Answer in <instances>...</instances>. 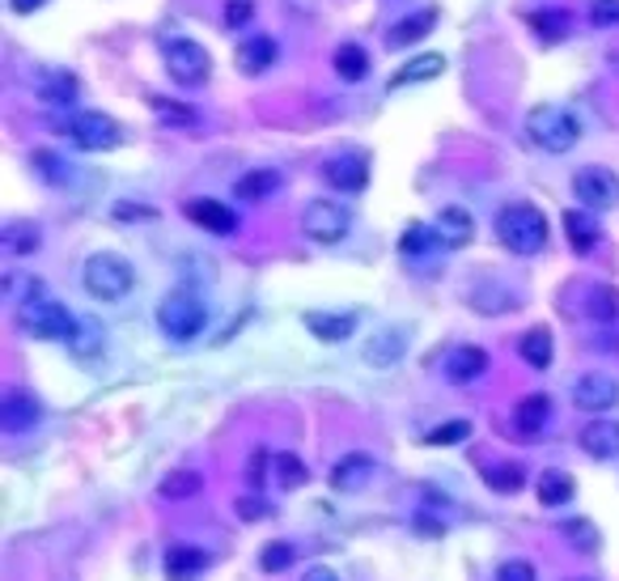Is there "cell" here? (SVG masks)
<instances>
[{
	"mask_svg": "<svg viewBox=\"0 0 619 581\" xmlns=\"http://www.w3.org/2000/svg\"><path fill=\"white\" fill-rule=\"evenodd\" d=\"M497 238L501 246H509L513 255H539L547 246V217L535 204H505L497 213Z\"/></svg>",
	"mask_w": 619,
	"mask_h": 581,
	"instance_id": "6da1fadb",
	"label": "cell"
},
{
	"mask_svg": "<svg viewBox=\"0 0 619 581\" xmlns=\"http://www.w3.org/2000/svg\"><path fill=\"white\" fill-rule=\"evenodd\" d=\"M157 327L166 331V340L174 344H192L195 336L208 327V302L192 289H170L157 306Z\"/></svg>",
	"mask_w": 619,
	"mask_h": 581,
	"instance_id": "7a4b0ae2",
	"label": "cell"
},
{
	"mask_svg": "<svg viewBox=\"0 0 619 581\" xmlns=\"http://www.w3.org/2000/svg\"><path fill=\"white\" fill-rule=\"evenodd\" d=\"M526 136L539 145L543 154H569L581 141V119L560 102H539L526 116Z\"/></svg>",
	"mask_w": 619,
	"mask_h": 581,
	"instance_id": "3957f363",
	"label": "cell"
},
{
	"mask_svg": "<svg viewBox=\"0 0 619 581\" xmlns=\"http://www.w3.org/2000/svg\"><path fill=\"white\" fill-rule=\"evenodd\" d=\"M13 323H17V331L31 336V340H73V336H77V331H73L77 318L64 311L60 302H51V298H26V302H17Z\"/></svg>",
	"mask_w": 619,
	"mask_h": 581,
	"instance_id": "277c9868",
	"label": "cell"
},
{
	"mask_svg": "<svg viewBox=\"0 0 619 581\" xmlns=\"http://www.w3.org/2000/svg\"><path fill=\"white\" fill-rule=\"evenodd\" d=\"M81 285H85V293L98 298V302H119V298L132 293L136 271H132V264H128L123 255L102 251V255H94V259L81 268Z\"/></svg>",
	"mask_w": 619,
	"mask_h": 581,
	"instance_id": "5b68a950",
	"label": "cell"
},
{
	"mask_svg": "<svg viewBox=\"0 0 619 581\" xmlns=\"http://www.w3.org/2000/svg\"><path fill=\"white\" fill-rule=\"evenodd\" d=\"M56 132L69 136V141H73L77 149H85V154H107V149H116L119 141H123L119 123L111 116H102V111H81V116L64 119Z\"/></svg>",
	"mask_w": 619,
	"mask_h": 581,
	"instance_id": "8992f818",
	"label": "cell"
},
{
	"mask_svg": "<svg viewBox=\"0 0 619 581\" xmlns=\"http://www.w3.org/2000/svg\"><path fill=\"white\" fill-rule=\"evenodd\" d=\"M349 230H352V213L340 199H314V204H306V213H302V233H306L310 242H318V246L344 242Z\"/></svg>",
	"mask_w": 619,
	"mask_h": 581,
	"instance_id": "52a82bcc",
	"label": "cell"
},
{
	"mask_svg": "<svg viewBox=\"0 0 619 581\" xmlns=\"http://www.w3.org/2000/svg\"><path fill=\"white\" fill-rule=\"evenodd\" d=\"M161 56H166V73L179 81V85H199V81H208V73H213L208 47L195 39H166Z\"/></svg>",
	"mask_w": 619,
	"mask_h": 581,
	"instance_id": "ba28073f",
	"label": "cell"
},
{
	"mask_svg": "<svg viewBox=\"0 0 619 581\" xmlns=\"http://www.w3.org/2000/svg\"><path fill=\"white\" fill-rule=\"evenodd\" d=\"M573 192H578L581 208H590V213L616 208L619 204V174L603 170V166H585V170L573 174Z\"/></svg>",
	"mask_w": 619,
	"mask_h": 581,
	"instance_id": "9c48e42d",
	"label": "cell"
},
{
	"mask_svg": "<svg viewBox=\"0 0 619 581\" xmlns=\"http://www.w3.org/2000/svg\"><path fill=\"white\" fill-rule=\"evenodd\" d=\"M573 403H578L581 412H611L619 403V378H611V374H581L578 383H573Z\"/></svg>",
	"mask_w": 619,
	"mask_h": 581,
	"instance_id": "30bf717a",
	"label": "cell"
},
{
	"mask_svg": "<svg viewBox=\"0 0 619 581\" xmlns=\"http://www.w3.org/2000/svg\"><path fill=\"white\" fill-rule=\"evenodd\" d=\"M43 421V403L31 390H9L0 399V428L4 433H31Z\"/></svg>",
	"mask_w": 619,
	"mask_h": 581,
	"instance_id": "8fae6325",
	"label": "cell"
},
{
	"mask_svg": "<svg viewBox=\"0 0 619 581\" xmlns=\"http://www.w3.org/2000/svg\"><path fill=\"white\" fill-rule=\"evenodd\" d=\"M408 344H412V331H408V327H383V331H374V340L365 344V361H369L374 370H390V365L403 361Z\"/></svg>",
	"mask_w": 619,
	"mask_h": 581,
	"instance_id": "7c38bea8",
	"label": "cell"
},
{
	"mask_svg": "<svg viewBox=\"0 0 619 581\" xmlns=\"http://www.w3.org/2000/svg\"><path fill=\"white\" fill-rule=\"evenodd\" d=\"M323 179H327L336 192H365V183H369V161H365V154L331 157V161L323 166Z\"/></svg>",
	"mask_w": 619,
	"mask_h": 581,
	"instance_id": "4fadbf2b",
	"label": "cell"
},
{
	"mask_svg": "<svg viewBox=\"0 0 619 581\" xmlns=\"http://www.w3.org/2000/svg\"><path fill=\"white\" fill-rule=\"evenodd\" d=\"M183 213L192 217L199 230L217 233V238H230V233H238V213H233L230 204H221V199H192Z\"/></svg>",
	"mask_w": 619,
	"mask_h": 581,
	"instance_id": "5bb4252c",
	"label": "cell"
},
{
	"mask_svg": "<svg viewBox=\"0 0 619 581\" xmlns=\"http://www.w3.org/2000/svg\"><path fill=\"white\" fill-rule=\"evenodd\" d=\"M578 446L590 459H598V463L619 459V421H590L578 433Z\"/></svg>",
	"mask_w": 619,
	"mask_h": 581,
	"instance_id": "9a60e30c",
	"label": "cell"
},
{
	"mask_svg": "<svg viewBox=\"0 0 619 581\" xmlns=\"http://www.w3.org/2000/svg\"><path fill=\"white\" fill-rule=\"evenodd\" d=\"M488 374V352L480 349V344H459V349H450L446 356V378L454 383V387H466V383H475V378H484Z\"/></svg>",
	"mask_w": 619,
	"mask_h": 581,
	"instance_id": "2e32d148",
	"label": "cell"
},
{
	"mask_svg": "<svg viewBox=\"0 0 619 581\" xmlns=\"http://www.w3.org/2000/svg\"><path fill=\"white\" fill-rule=\"evenodd\" d=\"M374 459L369 455H361V450H352V455H344L340 463L331 467V488L336 493H361L369 480H374Z\"/></svg>",
	"mask_w": 619,
	"mask_h": 581,
	"instance_id": "e0dca14e",
	"label": "cell"
},
{
	"mask_svg": "<svg viewBox=\"0 0 619 581\" xmlns=\"http://www.w3.org/2000/svg\"><path fill=\"white\" fill-rule=\"evenodd\" d=\"M306 331H314L323 344H344L356 331V314H336V311H306L302 314Z\"/></svg>",
	"mask_w": 619,
	"mask_h": 581,
	"instance_id": "ac0fdd59",
	"label": "cell"
},
{
	"mask_svg": "<svg viewBox=\"0 0 619 581\" xmlns=\"http://www.w3.org/2000/svg\"><path fill=\"white\" fill-rule=\"evenodd\" d=\"M276 56H280V47H276V39H268V35H255V39L238 43V73H246V77H259V73H268L271 64H276Z\"/></svg>",
	"mask_w": 619,
	"mask_h": 581,
	"instance_id": "d6986e66",
	"label": "cell"
},
{
	"mask_svg": "<svg viewBox=\"0 0 619 581\" xmlns=\"http://www.w3.org/2000/svg\"><path fill=\"white\" fill-rule=\"evenodd\" d=\"M547 421H551V399H547V395H526V399L513 408V428H518L522 441H535Z\"/></svg>",
	"mask_w": 619,
	"mask_h": 581,
	"instance_id": "ffe728a7",
	"label": "cell"
},
{
	"mask_svg": "<svg viewBox=\"0 0 619 581\" xmlns=\"http://www.w3.org/2000/svg\"><path fill=\"white\" fill-rule=\"evenodd\" d=\"M204 569H208V552H199V547L179 543L166 552V581H195Z\"/></svg>",
	"mask_w": 619,
	"mask_h": 581,
	"instance_id": "44dd1931",
	"label": "cell"
},
{
	"mask_svg": "<svg viewBox=\"0 0 619 581\" xmlns=\"http://www.w3.org/2000/svg\"><path fill=\"white\" fill-rule=\"evenodd\" d=\"M433 233H437V242H441V246H466V242H471V233H475V221H471V213H466V208H441Z\"/></svg>",
	"mask_w": 619,
	"mask_h": 581,
	"instance_id": "7402d4cb",
	"label": "cell"
},
{
	"mask_svg": "<svg viewBox=\"0 0 619 581\" xmlns=\"http://www.w3.org/2000/svg\"><path fill=\"white\" fill-rule=\"evenodd\" d=\"M446 73V56H437V51H425V56H416V60H408L395 77H390V89H403V85H421V81H433Z\"/></svg>",
	"mask_w": 619,
	"mask_h": 581,
	"instance_id": "603a6c76",
	"label": "cell"
},
{
	"mask_svg": "<svg viewBox=\"0 0 619 581\" xmlns=\"http://www.w3.org/2000/svg\"><path fill=\"white\" fill-rule=\"evenodd\" d=\"M195 493H204V475L192 471V467H179V471H170V475L157 484V497H161V501H192Z\"/></svg>",
	"mask_w": 619,
	"mask_h": 581,
	"instance_id": "cb8c5ba5",
	"label": "cell"
},
{
	"mask_svg": "<svg viewBox=\"0 0 619 581\" xmlns=\"http://www.w3.org/2000/svg\"><path fill=\"white\" fill-rule=\"evenodd\" d=\"M518 352H522V361H526L531 370H547L551 356H556V340H551L547 327H531V331L518 340Z\"/></svg>",
	"mask_w": 619,
	"mask_h": 581,
	"instance_id": "d4e9b609",
	"label": "cell"
},
{
	"mask_svg": "<svg viewBox=\"0 0 619 581\" xmlns=\"http://www.w3.org/2000/svg\"><path fill=\"white\" fill-rule=\"evenodd\" d=\"M433 26H437V9H421V13L403 17L387 35V43L390 47H412V43H421L425 35H433Z\"/></svg>",
	"mask_w": 619,
	"mask_h": 581,
	"instance_id": "484cf974",
	"label": "cell"
},
{
	"mask_svg": "<svg viewBox=\"0 0 619 581\" xmlns=\"http://www.w3.org/2000/svg\"><path fill=\"white\" fill-rule=\"evenodd\" d=\"M280 170H271V166H264V170H246L238 183H233V195H242V199H268L271 192H280Z\"/></svg>",
	"mask_w": 619,
	"mask_h": 581,
	"instance_id": "4316f807",
	"label": "cell"
},
{
	"mask_svg": "<svg viewBox=\"0 0 619 581\" xmlns=\"http://www.w3.org/2000/svg\"><path fill=\"white\" fill-rule=\"evenodd\" d=\"M565 230H569V242H573V251H578V255L594 251V246H598V238H603V233H598V221L590 217V208H585V213H578V208H573V213H565Z\"/></svg>",
	"mask_w": 619,
	"mask_h": 581,
	"instance_id": "83f0119b",
	"label": "cell"
},
{
	"mask_svg": "<svg viewBox=\"0 0 619 581\" xmlns=\"http://www.w3.org/2000/svg\"><path fill=\"white\" fill-rule=\"evenodd\" d=\"M81 94V81L73 73H47L39 85V98L43 102H51V107H69V102H77Z\"/></svg>",
	"mask_w": 619,
	"mask_h": 581,
	"instance_id": "f1b7e54d",
	"label": "cell"
},
{
	"mask_svg": "<svg viewBox=\"0 0 619 581\" xmlns=\"http://www.w3.org/2000/svg\"><path fill=\"white\" fill-rule=\"evenodd\" d=\"M535 493H539L543 505H565V501H573L578 484H573V475H569V471H543Z\"/></svg>",
	"mask_w": 619,
	"mask_h": 581,
	"instance_id": "f546056e",
	"label": "cell"
},
{
	"mask_svg": "<svg viewBox=\"0 0 619 581\" xmlns=\"http://www.w3.org/2000/svg\"><path fill=\"white\" fill-rule=\"evenodd\" d=\"M331 64H336V73L344 81H361L369 73V56H365V47H356V43H340L336 56H331Z\"/></svg>",
	"mask_w": 619,
	"mask_h": 581,
	"instance_id": "4dcf8cb0",
	"label": "cell"
},
{
	"mask_svg": "<svg viewBox=\"0 0 619 581\" xmlns=\"http://www.w3.org/2000/svg\"><path fill=\"white\" fill-rule=\"evenodd\" d=\"M484 484L493 493H518L526 484V471H522V463H493L484 467Z\"/></svg>",
	"mask_w": 619,
	"mask_h": 581,
	"instance_id": "1f68e13d",
	"label": "cell"
},
{
	"mask_svg": "<svg viewBox=\"0 0 619 581\" xmlns=\"http://www.w3.org/2000/svg\"><path fill=\"white\" fill-rule=\"evenodd\" d=\"M271 475L280 488H302L310 480V467L298 455H271Z\"/></svg>",
	"mask_w": 619,
	"mask_h": 581,
	"instance_id": "d6a6232c",
	"label": "cell"
},
{
	"mask_svg": "<svg viewBox=\"0 0 619 581\" xmlns=\"http://www.w3.org/2000/svg\"><path fill=\"white\" fill-rule=\"evenodd\" d=\"M585 314H590L594 323H611V318H619V293L616 289H607V285H594L590 298H585Z\"/></svg>",
	"mask_w": 619,
	"mask_h": 581,
	"instance_id": "836d02e7",
	"label": "cell"
},
{
	"mask_svg": "<svg viewBox=\"0 0 619 581\" xmlns=\"http://www.w3.org/2000/svg\"><path fill=\"white\" fill-rule=\"evenodd\" d=\"M39 242H43V233L35 230V226H9L4 230V255H13V259H22V255H35L39 251Z\"/></svg>",
	"mask_w": 619,
	"mask_h": 581,
	"instance_id": "e575fe53",
	"label": "cell"
},
{
	"mask_svg": "<svg viewBox=\"0 0 619 581\" xmlns=\"http://www.w3.org/2000/svg\"><path fill=\"white\" fill-rule=\"evenodd\" d=\"M531 26H535V35H539L543 43H556L569 35V13H565V9H543V13L531 17Z\"/></svg>",
	"mask_w": 619,
	"mask_h": 581,
	"instance_id": "d590c367",
	"label": "cell"
},
{
	"mask_svg": "<svg viewBox=\"0 0 619 581\" xmlns=\"http://www.w3.org/2000/svg\"><path fill=\"white\" fill-rule=\"evenodd\" d=\"M293 560H298V552H293L289 543H268V547L259 552V569H264V573H284V569H293Z\"/></svg>",
	"mask_w": 619,
	"mask_h": 581,
	"instance_id": "8d00e7d4",
	"label": "cell"
},
{
	"mask_svg": "<svg viewBox=\"0 0 619 581\" xmlns=\"http://www.w3.org/2000/svg\"><path fill=\"white\" fill-rule=\"evenodd\" d=\"M433 242H437V233L428 230L425 221H412V226L403 230V238H399V251H403V255H425Z\"/></svg>",
	"mask_w": 619,
	"mask_h": 581,
	"instance_id": "74e56055",
	"label": "cell"
},
{
	"mask_svg": "<svg viewBox=\"0 0 619 581\" xmlns=\"http://www.w3.org/2000/svg\"><path fill=\"white\" fill-rule=\"evenodd\" d=\"M471 437V425L466 421H450V425H437L433 433H425V446H459Z\"/></svg>",
	"mask_w": 619,
	"mask_h": 581,
	"instance_id": "f35d334b",
	"label": "cell"
},
{
	"mask_svg": "<svg viewBox=\"0 0 619 581\" xmlns=\"http://www.w3.org/2000/svg\"><path fill=\"white\" fill-rule=\"evenodd\" d=\"M149 102H154V111L166 119V123H183V128H195V123H199V116H195L192 107H179V102H166V98H149Z\"/></svg>",
	"mask_w": 619,
	"mask_h": 581,
	"instance_id": "ab89813d",
	"label": "cell"
},
{
	"mask_svg": "<svg viewBox=\"0 0 619 581\" xmlns=\"http://www.w3.org/2000/svg\"><path fill=\"white\" fill-rule=\"evenodd\" d=\"M590 26H619V0H590Z\"/></svg>",
	"mask_w": 619,
	"mask_h": 581,
	"instance_id": "60d3db41",
	"label": "cell"
},
{
	"mask_svg": "<svg viewBox=\"0 0 619 581\" xmlns=\"http://www.w3.org/2000/svg\"><path fill=\"white\" fill-rule=\"evenodd\" d=\"M560 531L569 535V543H578V547H585V552H594V547H598V535H594V526H590V522H565Z\"/></svg>",
	"mask_w": 619,
	"mask_h": 581,
	"instance_id": "b9f144b4",
	"label": "cell"
},
{
	"mask_svg": "<svg viewBox=\"0 0 619 581\" xmlns=\"http://www.w3.org/2000/svg\"><path fill=\"white\" fill-rule=\"evenodd\" d=\"M251 17H255V0H230L226 4V26H251Z\"/></svg>",
	"mask_w": 619,
	"mask_h": 581,
	"instance_id": "7bdbcfd3",
	"label": "cell"
},
{
	"mask_svg": "<svg viewBox=\"0 0 619 581\" xmlns=\"http://www.w3.org/2000/svg\"><path fill=\"white\" fill-rule=\"evenodd\" d=\"M497 581H535V565L531 560H505L497 569Z\"/></svg>",
	"mask_w": 619,
	"mask_h": 581,
	"instance_id": "ee69618b",
	"label": "cell"
},
{
	"mask_svg": "<svg viewBox=\"0 0 619 581\" xmlns=\"http://www.w3.org/2000/svg\"><path fill=\"white\" fill-rule=\"evenodd\" d=\"M238 513H242L246 522H255V518H268L271 505H264L259 497H242V501H238Z\"/></svg>",
	"mask_w": 619,
	"mask_h": 581,
	"instance_id": "f6af8a7d",
	"label": "cell"
},
{
	"mask_svg": "<svg viewBox=\"0 0 619 581\" xmlns=\"http://www.w3.org/2000/svg\"><path fill=\"white\" fill-rule=\"evenodd\" d=\"M302 581H340V573H336V569H327V565H314V569H306V578Z\"/></svg>",
	"mask_w": 619,
	"mask_h": 581,
	"instance_id": "bcb514c9",
	"label": "cell"
},
{
	"mask_svg": "<svg viewBox=\"0 0 619 581\" xmlns=\"http://www.w3.org/2000/svg\"><path fill=\"white\" fill-rule=\"evenodd\" d=\"M264 463H268V455H255V459H251V471H246V475H251V484H264V475H268Z\"/></svg>",
	"mask_w": 619,
	"mask_h": 581,
	"instance_id": "7dc6e473",
	"label": "cell"
},
{
	"mask_svg": "<svg viewBox=\"0 0 619 581\" xmlns=\"http://www.w3.org/2000/svg\"><path fill=\"white\" fill-rule=\"evenodd\" d=\"M116 217H145V221H149V217H154V208H132V204H119Z\"/></svg>",
	"mask_w": 619,
	"mask_h": 581,
	"instance_id": "c3c4849f",
	"label": "cell"
},
{
	"mask_svg": "<svg viewBox=\"0 0 619 581\" xmlns=\"http://www.w3.org/2000/svg\"><path fill=\"white\" fill-rule=\"evenodd\" d=\"M9 4H13L17 13H35V9H39L43 0H9Z\"/></svg>",
	"mask_w": 619,
	"mask_h": 581,
	"instance_id": "681fc988",
	"label": "cell"
}]
</instances>
